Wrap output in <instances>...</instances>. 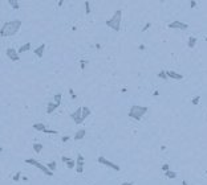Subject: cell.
Wrapping results in <instances>:
<instances>
[{
    "instance_id": "28",
    "label": "cell",
    "mask_w": 207,
    "mask_h": 185,
    "mask_svg": "<svg viewBox=\"0 0 207 185\" xmlns=\"http://www.w3.org/2000/svg\"><path fill=\"white\" fill-rule=\"evenodd\" d=\"M43 132H45V134H53V135L57 134V131L56 130H44Z\"/></svg>"
},
{
    "instance_id": "15",
    "label": "cell",
    "mask_w": 207,
    "mask_h": 185,
    "mask_svg": "<svg viewBox=\"0 0 207 185\" xmlns=\"http://www.w3.org/2000/svg\"><path fill=\"white\" fill-rule=\"evenodd\" d=\"M57 107H59V106H57V105H56V103L52 101V102L48 103V110H47V113H48V114H52L56 109H57Z\"/></svg>"
},
{
    "instance_id": "34",
    "label": "cell",
    "mask_w": 207,
    "mask_h": 185,
    "mask_svg": "<svg viewBox=\"0 0 207 185\" xmlns=\"http://www.w3.org/2000/svg\"><path fill=\"white\" fill-rule=\"evenodd\" d=\"M69 139H70V136H62V139H61V140L64 141V143H66V141H68Z\"/></svg>"
},
{
    "instance_id": "26",
    "label": "cell",
    "mask_w": 207,
    "mask_h": 185,
    "mask_svg": "<svg viewBox=\"0 0 207 185\" xmlns=\"http://www.w3.org/2000/svg\"><path fill=\"white\" fill-rule=\"evenodd\" d=\"M199 101H200V97L197 95V97H194V98H193L191 103H193V105H198V103H199Z\"/></svg>"
},
{
    "instance_id": "19",
    "label": "cell",
    "mask_w": 207,
    "mask_h": 185,
    "mask_svg": "<svg viewBox=\"0 0 207 185\" xmlns=\"http://www.w3.org/2000/svg\"><path fill=\"white\" fill-rule=\"evenodd\" d=\"M8 3H9V5L14 8V9H19V8H20V4H19L17 0H8Z\"/></svg>"
},
{
    "instance_id": "18",
    "label": "cell",
    "mask_w": 207,
    "mask_h": 185,
    "mask_svg": "<svg viewBox=\"0 0 207 185\" xmlns=\"http://www.w3.org/2000/svg\"><path fill=\"white\" fill-rule=\"evenodd\" d=\"M33 151L36 152V153H40V152L43 151V144L41 143H34L33 144Z\"/></svg>"
},
{
    "instance_id": "25",
    "label": "cell",
    "mask_w": 207,
    "mask_h": 185,
    "mask_svg": "<svg viewBox=\"0 0 207 185\" xmlns=\"http://www.w3.org/2000/svg\"><path fill=\"white\" fill-rule=\"evenodd\" d=\"M158 77L161 79H166V78H167V76H166V70H161V72L158 73Z\"/></svg>"
},
{
    "instance_id": "27",
    "label": "cell",
    "mask_w": 207,
    "mask_h": 185,
    "mask_svg": "<svg viewBox=\"0 0 207 185\" xmlns=\"http://www.w3.org/2000/svg\"><path fill=\"white\" fill-rule=\"evenodd\" d=\"M69 94H70V97H72V99H76V98H77L76 92L73 91V89H69Z\"/></svg>"
},
{
    "instance_id": "21",
    "label": "cell",
    "mask_w": 207,
    "mask_h": 185,
    "mask_svg": "<svg viewBox=\"0 0 207 185\" xmlns=\"http://www.w3.org/2000/svg\"><path fill=\"white\" fill-rule=\"evenodd\" d=\"M47 167H48V169L51 172H55L56 168H57V164H56V161H51V163H48V164H47Z\"/></svg>"
},
{
    "instance_id": "8",
    "label": "cell",
    "mask_w": 207,
    "mask_h": 185,
    "mask_svg": "<svg viewBox=\"0 0 207 185\" xmlns=\"http://www.w3.org/2000/svg\"><path fill=\"white\" fill-rule=\"evenodd\" d=\"M84 164H85V159L83 155H77L76 160V172L77 173H83L84 172Z\"/></svg>"
},
{
    "instance_id": "11",
    "label": "cell",
    "mask_w": 207,
    "mask_h": 185,
    "mask_svg": "<svg viewBox=\"0 0 207 185\" xmlns=\"http://www.w3.org/2000/svg\"><path fill=\"white\" fill-rule=\"evenodd\" d=\"M31 48H32V44H31V42H25L24 45H21L20 48H19L17 53H19V54H21V53H25V52L31 50Z\"/></svg>"
},
{
    "instance_id": "35",
    "label": "cell",
    "mask_w": 207,
    "mask_h": 185,
    "mask_svg": "<svg viewBox=\"0 0 207 185\" xmlns=\"http://www.w3.org/2000/svg\"><path fill=\"white\" fill-rule=\"evenodd\" d=\"M190 5H191V8L197 7V1H191V4H190Z\"/></svg>"
},
{
    "instance_id": "13",
    "label": "cell",
    "mask_w": 207,
    "mask_h": 185,
    "mask_svg": "<svg viewBox=\"0 0 207 185\" xmlns=\"http://www.w3.org/2000/svg\"><path fill=\"white\" fill-rule=\"evenodd\" d=\"M86 135V131L85 130H78L74 134V140H81V139H84Z\"/></svg>"
},
{
    "instance_id": "23",
    "label": "cell",
    "mask_w": 207,
    "mask_h": 185,
    "mask_svg": "<svg viewBox=\"0 0 207 185\" xmlns=\"http://www.w3.org/2000/svg\"><path fill=\"white\" fill-rule=\"evenodd\" d=\"M166 177L175 178V177H177V173H175V172H172V171H167V172H166Z\"/></svg>"
},
{
    "instance_id": "7",
    "label": "cell",
    "mask_w": 207,
    "mask_h": 185,
    "mask_svg": "<svg viewBox=\"0 0 207 185\" xmlns=\"http://www.w3.org/2000/svg\"><path fill=\"white\" fill-rule=\"evenodd\" d=\"M167 27H169L170 29H181V31H186L187 28H189V25L185 24V23H182V21H172V23H170Z\"/></svg>"
},
{
    "instance_id": "36",
    "label": "cell",
    "mask_w": 207,
    "mask_h": 185,
    "mask_svg": "<svg viewBox=\"0 0 207 185\" xmlns=\"http://www.w3.org/2000/svg\"><path fill=\"white\" fill-rule=\"evenodd\" d=\"M121 185H133V182H122Z\"/></svg>"
},
{
    "instance_id": "16",
    "label": "cell",
    "mask_w": 207,
    "mask_h": 185,
    "mask_svg": "<svg viewBox=\"0 0 207 185\" xmlns=\"http://www.w3.org/2000/svg\"><path fill=\"white\" fill-rule=\"evenodd\" d=\"M32 127H33V130H37V131H44V130H47L45 124H43V123H34Z\"/></svg>"
},
{
    "instance_id": "17",
    "label": "cell",
    "mask_w": 207,
    "mask_h": 185,
    "mask_svg": "<svg viewBox=\"0 0 207 185\" xmlns=\"http://www.w3.org/2000/svg\"><path fill=\"white\" fill-rule=\"evenodd\" d=\"M195 44H197V38L194 37V36L189 37V41H187V45H189V48H194V46H195Z\"/></svg>"
},
{
    "instance_id": "9",
    "label": "cell",
    "mask_w": 207,
    "mask_h": 185,
    "mask_svg": "<svg viewBox=\"0 0 207 185\" xmlns=\"http://www.w3.org/2000/svg\"><path fill=\"white\" fill-rule=\"evenodd\" d=\"M70 118L74 120V123H76V124H81V123H83L84 120H83V118H81V107H78L74 113L70 114Z\"/></svg>"
},
{
    "instance_id": "12",
    "label": "cell",
    "mask_w": 207,
    "mask_h": 185,
    "mask_svg": "<svg viewBox=\"0 0 207 185\" xmlns=\"http://www.w3.org/2000/svg\"><path fill=\"white\" fill-rule=\"evenodd\" d=\"M44 50H45V44L40 45V46H37V48L34 49V54L37 56L39 58H41L43 54H44Z\"/></svg>"
},
{
    "instance_id": "39",
    "label": "cell",
    "mask_w": 207,
    "mask_h": 185,
    "mask_svg": "<svg viewBox=\"0 0 207 185\" xmlns=\"http://www.w3.org/2000/svg\"><path fill=\"white\" fill-rule=\"evenodd\" d=\"M206 41H207V37H206Z\"/></svg>"
},
{
    "instance_id": "32",
    "label": "cell",
    "mask_w": 207,
    "mask_h": 185,
    "mask_svg": "<svg viewBox=\"0 0 207 185\" xmlns=\"http://www.w3.org/2000/svg\"><path fill=\"white\" fill-rule=\"evenodd\" d=\"M61 160H62V163H65V164H66V163H68V161L70 160V158H68V156H62Z\"/></svg>"
},
{
    "instance_id": "22",
    "label": "cell",
    "mask_w": 207,
    "mask_h": 185,
    "mask_svg": "<svg viewBox=\"0 0 207 185\" xmlns=\"http://www.w3.org/2000/svg\"><path fill=\"white\" fill-rule=\"evenodd\" d=\"M66 167H68L69 169H73V168H74V167H76V161H74V160H72V159H70V160H69L68 163H66Z\"/></svg>"
},
{
    "instance_id": "31",
    "label": "cell",
    "mask_w": 207,
    "mask_h": 185,
    "mask_svg": "<svg viewBox=\"0 0 207 185\" xmlns=\"http://www.w3.org/2000/svg\"><path fill=\"white\" fill-rule=\"evenodd\" d=\"M80 65H81V66H80V68H81V69H83V70H84V69H85V65H86V61H84V60H81V61H80Z\"/></svg>"
},
{
    "instance_id": "37",
    "label": "cell",
    "mask_w": 207,
    "mask_h": 185,
    "mask_svg": "<svg viewBox=\"0 0 207 185\" xmlns=\"http://www.w3.org/2000/svg\"><path fill=\"white\" fill-rule=\"evenodd\" d=\"M182 185H189V182H187V181H185V180H183V181H182Z\"/></svg>"
},
{
    "instance_id": "5",
    "label": "cell",
    "mask_w": 207,
    "mask_h": 185,
    "mask_svg": "<svg viewBox=\"0 0 207 185\" xmlns=\"http://www.w3.org/2000/svg\"><path fill=\"white\" fill-rule=\"evenodd\" d=\"M97 161L100 163V164H102V165H106V167H109V168H112V169H114V171H120V165H117V164H114L113 161H110V160H108V159H105L103 156H100V158L97 159Z\"/></svg>"
},
{
    "instance_id": "4",
    "label": "cell",
    "mask_w": 207,
    "mask_h": 185,
    "mask_svg": "<svg viewBox=\"0 0 207 185\" xmlns=\"http://www.w3.org/2000/svg\"><path fill=\"white\" fill-rule=\"evenodd\" d=\"M25 163L27 164H29V165H33V167H36V168H39L40 171L44 173V175H47V176H53V172H51L48 169V167L45 164H43V163H40V161H37V160H34V159H25Z\"/></svg>"
},
{
    "instance_id": "33",
    "label": "cell",
    "mask_w": 207,
    "mask_h": 185,
    "mask_svg": "<svg viewBox=\"0 0 207 185\" xmlns=\"http://www.w3.org/2000/svg\"><path fill=\"white\" fill-rule=\"evenodd\" d=\"M150 27H152V24H150V23H147V24H146V25H145V27L142 28V32H145V31H147V29H149V28H150Z\"/></svg>"
},
{
    "instance_id": "20",
    "label": "cell",
    "mask_w": 207,
    "mask_h": 185,
    "mask_svg": "<svg viewBox=\"0 0 207 185\" xmlns=\"http://www.w3.org/2000/svg\"><path fill=\"white\" fill-rule=\"evenodd\" d=\"M61 98H62V95L59 92V94H56V95L53 97V102H55L57 106H60V105H61Z\"/></svg>"
},
{
    "instance_id": "14",
    "label": "cell",
    "mask_w": 207,
    "mask_h": 185,
    "mask_svg": "<svg viewBox=\"0 0 207 185\" xmlns=\"http://www.w3.org/2000/svg\"><path fill=\"white\" fill-rule=\"evenodd\" d=\"M90 115V109L89 107H81V118L84 119H86V118Z\"/></svg>"
},
{
    "instance_id": "1",
    "label": "cell",
    "mask_w": 207,
    "mask_h": 185,
    "mask_svg": "<svg viewBox=\"0 0 207 185\" xmlns=\"http://www.w3.org/2000/svg\"><path fill=\"white\" fill-rule=\"evenodd\" d=\"M21 28V21L20 20H11L4 23L3 27L0 28V36L1 37H9L14 36L19 32V29Z\"/></svg>"
},
{
    "instance_id": "6",
    "label": "cell",
    "mask_w": 207,
    "mask_h": 185,
    "mask_svg": "<svg viewBox=\"0 0 207 185\" xmlns=\"http://www.w3.org/2000/svg\"><path fill=\"white\" fill-rule=\"evenodd\" d=\"M7 57L11 60V61H14V62H17V61H20V56H19V53H17V50L16 49H14V48H8L7 49Z\"/></svg>"
},
{
    "instance_id": "38",
    "label": "cell",
    "mask_w": 207,
    "mask_h": 185,
    "mask_svg": "<svg viewBox=\"0 0 207 185\" xmlns=\"http://www.w3.org/2000/svg\"><path fill=\"white\" fill-rule=\"evenodd\" d=\"M0 152H3V147L1 145H0Z\"/></svg>"
},
{
    "instance_id": "29",
    "label": "cell",
    "mask_w": 207,
    "mask_h": 185,
    "mask_svg": "<svg viewBox=\"0 0 207 185\" xmlns=\"http://www.w3.org/2000/svg\"><path fill=\"white\" fill-rule=\"evenodd\" d=\"M20 175H21V172H17L16 175L14 176V181H16V182L19 181V180H20Z\"/></svg>"
},
{
    "instance_id": "3",
    "label": "cell",
    "mask_w": 207,
    "mask_h": 185,
    "mask_svg": "<svg viewBox=\"0 0 207 185\" xmlns=\"http://www.w3.org/2000/svg\"><path fill=\"white\" fill-rule=\"evenodd\" d=\"M147 111H149V109L146 106H137V105H134V106H131L130 110H129V117L134 120H139V119H142V117H143Z\"/></svg>"
},
{
    "instance_id": "30",
    "label": "cell",
    "mask_w": 207,
    "mask_h": 185,
    "mask_svg": "<svg viewBox=\"0 0 207 185\" xmlns=\"http://www.w3.org/2000/svg\"><path fill=\"white\" fill-rule=\"evenodd\" d=\"M162 171H165V172L170 171V167H169V164H163V165H162Z\"/></svg>"
},
{
    "instance_id": "24",
    "label": "cell",
    "mask_w": 207,
    "mask_h": 185,
    "mask_svg": "<svg viewBox=\"0 0 207 185\" xmlns=\"http://www.w3.org/2000/svg\"><path fill=\"white\" fill-rule=\"evenodd\" d=\"M85 13L86 15L90 13V1H85Z\"/></svg>"
},
{
    "instance_id": "2",
    "label": "cell",
    "mask_w": 207,
    "mask_h": 185,
    "mask_svg": "<svg viewBox=\"0 0 207 185\" xmlns=\"http://www.w3.org/2000/svg\"><path fill=\"white\" fill-rule=\"evenodd\" d=\"M121 19H122V11L117 9L113 13V16H112L109 20H106V25L109 28H112L113 31L118 32L121 29Z\"/></svg>"
},
{
    "instance_id": "10",
    "label": "cell",
    "mask_w": 207,
    "mask_h": 185,
    "mask_svg": "<svg viewBox=\"0 0 207 185\" xmlns=\"http://www.w3.org/2000/svg\"><path fill=\"white\" fill-rule=\"evenodd\" d=\"M166 76H167V78H171V79H177V81H181V79L183 78L182 74H179V73L177 72H172V70H166Z\"/></svg>"
}]
</instances>
